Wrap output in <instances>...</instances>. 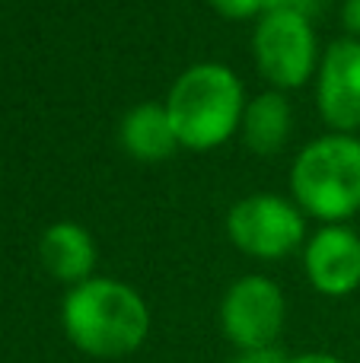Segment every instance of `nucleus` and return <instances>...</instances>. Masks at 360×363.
Wrapping results in <instances>:
<instances>
[{
    "label": "nucleus",
    "mask_w": 360,
    "mask_h": 363,
    "mask_svg": "<svg viewBox=\"0 0 360 363\" xmlns=\"http://www.w3.org/2000/svg\"><path fill=\"white\" fill-rule=\"evenodd\" d=\"M291 357H284V351H281L278 345L271 347H255V351H240V357L236 363H287Z\"/></svg>",
    "instance_id": "14"
},
{
    "label": "nucleus",
    "mask_w": 360,
    "mask_h": 363,
    "mask_svg": "<svg viewBox=\"0 0 360 363\" xmlns=\"http://www.w3.org/2000/svg\"><path fill=\"white\" fill-rule=\"evenodd\" d=\"M38 255H42V264L64 284H83L89 281L96 268V245L93 236H89L83 226L77 223H55L45 230L42 245H38Z\"/></svg>",
    "instance_id": "9"
},
{
    "label": "nucleus",
    "mask_w": 360,
    "mask_h": 363,
    "mask_svg": "<svg viewBox=\"0 0 360 363\" xmlns=\"http://www.w3.org/2000/svg\"><path fill=\"white\" fill-rule=\"evenodd\" d=\"M322 0H265V13L268 10H281V13H297V16H316Z\"/></svg>",
    "instance_id": "13"
},
{
    "label": "nucleus",
    "mask_w": 360,
    "mask_h": 363,
    "mask_svg": "<svg viewBox=\"0 0 360 363\" xmlns=\"http://www.w3.org/2000/svg\"><path fill=\"white\" fill-rule=\"evenodd\" d=\"M306 277L325 296H348L360 287V236L348 226H322L306 245Z\"/></svg>",
    "instance_id": "8"
},
{
    "label": "nucleus",
    "mask_w": 360,
    "mask_h": 363,
    "mask_svg": "<svg viewBox=\"0 0 360 363\" xmlns=\"http://www.w3.org/2000/svg\"><path fill=\"white\" fill-rule=\"evenodd\" d=\"M252 51L265 80L281 89L303 86L316 70V32L297 13H261L252 35Z\"/></svg>",
    "instance_id": "5"
},
{
    "label": "nucleus",
    "mask_w": 360,
    "mask_h": 363,
    "mask_svg": "<svg viewBox=\"0 0 360 363\" xmlns=\"http://www.w3.org/2000/svg\"><path fill=\"white\" fill-rule=\"evenodd\" d=\"M287 363H344V360L332 357V354H300V357H291Z\"/></svg>",
    "instance_id": "16"
},
{
    "label": "nucleus",
    "mask_w": 360,
    "mask_h": 363,
    "mask_svg": "<svg viewBox=\"0 0 360 363\" xmlns=\"http://www.w3.org/2000/svg\"><path fill=\"white\" fill-rule=\"evenodd\" d=\"M166 112L182 147L214 150L242 125V83L227 64H195L172 83Z\"/></svg>",
    "instance_id": "2"
},
{
    "label": "nucleus",
    "mask_w": 360,
    "mask_h": 363,
    "mask_svg": "<svg viewBox=\"0 0 360 363\" xmlns=\"http://www.w3.org/2000/svg\"><path fill=\"white\" fill-rule=\"evenodd\" d=\"M227 233L240 252L274 262V258H284L293 249H300L306 223L303 213L291 201L278 198V194H252L230 211Z\"/></svg>",
    "instance_id": "4"
},
{
    "label": "nucleus",
    "mask_w": 360,
    "mask_h": 363,
    "mask_svg": "<svg viewBox=\"0 0 360 363\" xmlns=\"http://www.w3.org/2000/svg\"><path fill=\"white\" fill-rule=\"evenodd\" d=\"M210 4L227 19H249L259 10H265V0H210Z\"/></svg>",
    "instance_id": "12"
},
{
    "label": "nucleus",
    "mask_w": 360,
    "mask_h": 363,
    "mask_svg": "<svg viewBox=\"0 0 360 363\" xmlns=\"http://www.w3.org/2000/svg\"><path fill=\"white\" fill-rule=\"evenodd\" d=\"M291 188L306 213L338 223L360 211V140L325 134L297 153Z\"/></svg>",
    "instance_id": "3"
},
{
    "label": "nucleus",
    "mask_w": 360,
    "mask_h": 363,
    "mask_svg": "<svg viewBox=\"0 0 360 363\" xmlns=\"http://www.w3.org/2000/svg\"><path fill=\"white\" fill-rule=\"evenodd\" d=\"M121 147L137 160H166L179 147V138L172 131V121L166 106L157 102H144V106L131 108L121 118Z\"/></svg>",
    "instance_id": "10"
},
{
    "label": "nucleus",
    "mask_w": 360,
    "mask_h": 363,
    "mask_svg": "<svg viewBox=\"0 0 360 363\" xmlns=\"http://www.w3.org/2000/svg\"><path fill=\"white\" fill-rule=\"evenodd\" d=\"M64 335L77 351L99 360L134 354L150 335V309L134 287L108 277L70 287L61 306Z\"/></svg>",
    "instance_id": "1"
},
{
    "label": "nucleus",
    "mask_w": 360,
    "mask_h": 363,
    "mask_svg": "<svg viewBox=\"0 0 360 363\" xmlns=\"http://www.w3.org/2000/svg\"><path fill=\"white\" fill-rule=\"evenodd\" d=\"M319 112L335 131L360 128V42L338 38L319 67Z\"/></svg>",
    "instance_id": "7"
},
{
    "label": "nucleus",
    "mask_w": 360,
    "mask_h": 363,
    "mask_svg": "<svg viewBox=\"0 0 360 363\" xmlns=\"http://www.w3.org/2000/svg\"><path fill=\"white\" fill-rule=\"evenodd\" d=\"M287 303L271 277L249 274L227 290L220 303V328L240 351L271 347L284 328Z\"/></svg>",
    "instance_id": "6"
},
{
    "label": "nucleus",
    "mask_w": 360,
    "mask_h": 363,
    "mask_svg": "<svg viewBox=\"0 0 360 363\" xmlns=\"http://www.w3.org/2000/svg\"><path fill=\"white\" fill-rule=\"evenodd\" d=\"M342 19L354 35H360V0H344V10H342Z\"/></svg>",
    "instance_id": "15"
},
{
    "label": "nucleus",
    "mask_w": 360,
    "mask_h": 363,
    "mask_svg": "<svg viewBox=\"0 0 360 363\" xmlns=\"http://www.w3.org/2000/svg\"><path fill=\"white\" fill-rule=\"evenodd\" d=\"M293 128V112L287 96L281 93H261L255 96V102H249L242 112V138L246 147L261 157L278 153L287 144Z\"/></svg>",
    "instance_id": "11"
}]
</instances>
